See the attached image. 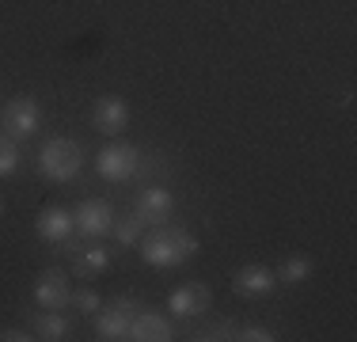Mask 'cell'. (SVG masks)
Segmentation results:
<instances>
[{
    "instance_id": "cell-1",
    "label": "cell",
    "mask_w": 357,
    "mask_h": 342,
    "mask_svg": "<svg viewBox=\"0 0 357 342\" xmlns=\"http://www.w3.org/2000/svg\"><path fill=\"white\" fill-rule=\"evenodd\" d=\"M190 255H198V239H194L186 228H167L160 225L152 236L141 239V259L156 270H167V267H178L186 262Z\"/></svg>"
},
{
    "instance_id": "cell-2",
    "label": "cell",
    "mask_w": 357,
    "mask_h": 342,
    "mask_svg": "<svg viewBox=\"0 0 357 342\" xmlns=\"http://www.w3.org/2000/svg\"><path fill=\"white\" fill-rule=\"evenodd\" d=\"M80 168H84V152L76 141H69V137H54V141L42 144L38 171L50 183H69V179L80 175Z\"/></svg>"
},
{
    "instance_id": "cell-3",
    "label": "cell",
    "mask_w": 357,
    "mask_h": 342,
    "mask_svg": "<svg viewBox=\"0 0 357 342\" xmlns=\"http://www.w3.org/2000/svg\"><path fill=\"white\" fill-rule=\"evenodd\" d=\"M42 126V114H38V103L31 96H20V99H8L4 110H0V133H8L12 141H23V137H35Z\"/></svg>"
},
{
    "instance_id": "cell-4",
    "label": "cell",
    "mask_w": 357,
    "mask_h": 342,
    "mask_svg": "<svg viewBox=\"0 0 357 342\" xmlns=\"http://www.w3.org/2000/svg\"><path fill=\"white\" fill-rule=\"evenodd\" d=\"M96 171L103 179H110V183H130V179L141 171V152L133 149V144H126V141H114L96 156Z\"/></svg>"
},
{
    "instance_id": "cell-5",
    "label": "cell",
    "mask_w": 357,
    "mask_h": 342,
    "mask_svg": "<svg viewBox=\"0 0 357 342\" xmlns=\"http://www.w3.org/2000/svg\"><path fill=\"white\" fill-rule=\"evenodd\" d=\"M73 228L84 239H103L110 228H114V209H110V202H103V198L80 202V209L73 213Z\"/></svg>"
},
{
    "instance_id": "cell-6",
    "label": "cell",
    "mask_w": 357,
    "mask_h": 342,
    "mask_svg": "<svg viewBox=\"0 0 357 342\" xmlns=\"http://www.w3.org/2000/svg\"><path fill=\"white\" fill-rule=\"evenodd\" d=\"M167 304H172V315L194 320V315H206V308L213 304V293H209V285H202V281H186V285L172 289Z\"/></svg>"
},
{
    "instance_id": "cell-7",
    "label": "cell",
    "mask_w": 357,
    "mask_h": 342,
    "mask_svg": "<svg viewBox=\"0 0 357 342\" xmlns=\"http://www.w3.org/2000/svg\"><path fill=\"white\" fill-rule=\"evenodd\" d=\"M91 126L107 137H122V130L130 126V107H126V99H118V96L96 99V107H91Z\"/></svg>"
},
{
    "instance_id": "cell-8",
    "label": "cell",
    "mask_w": 357,
    "mask_h": 342,
    "mask_svg": "<svg viewBox=\"0 0 357 342\" xmlns=\"http://www.w3.org/2000/svg\"><path fill=\"white\" fill-rule=\"evenodd\" d=\"M278 285V274L270 270V267H259V262H255V267H240L236 270V278H232V293L236 297H266L270 289Z\"/></svg>"
},
{
    "instance_id": "cell-9",
    "label": "cell",
    "mask_w": 357,
    "mask_h": 342,
    "mask_svg": "<svg viewBox=\"0 0 357 342\" xmlns=\"http://www.w3.org/2000/svg\"><path fill=\"white\" fill-rule=\"evenodd\" d=\"M35 232L46 239V244H69V236H73V213L61 209V205H50V209L38 213Z\"/></svg>"
},
{
    "instance_id": "cell-10",
    "label": "cell",
    "mask_w": 357,
    "mask_h": 342,
    "mask_svg": "<svg viewBox=\"0 0 357 342\" xmlns=\"http://www.w3.org/2000/svg\"><path fill=\"white\" fill-rule=\"evenodd\" d=\"M130 320H133V301H122L118 297V304L110 308V312L99 315L96 323V335L103 342H118V339H130Z\"/></svg>"
},
{
    "instance_id": "cell-11",
    "label": "cell",
    "mask_w": 357,
    "mask_h": 342,
    "mask_svg": "<svg viewBox=\"0 0 357 342\" xmlns=\"http://www.w3.org/2000/svg\"><path fill=\"white\" fill-rule=\"evenodd\" d=\"M172 191H164V186H149V191L141 194V202H137V213H141V221L144 225H167V217H172Z\"/></svg>"
},
{
    "instance_id": "cell-12",
    "label": "cell",
    "mask_w": 357,
    "mask_h": 342,
    "mask_svg": "<svg viewBox=\"0 0 357 342\" xmlns=\"http://www.w3.org/2000/svg\"><path fill=\"white\" fill-rule=\"evenodd\" d=\"M35 301L42 308H61V304H69L73 301V293H69V278H65L61 270H46L38 278V285H35Z\"/></svg>"
},
{
    "instance_id": "cell-13",
    "label": "cell",
    "mask_w": 357,
    "mask_h": 342,
    "mask_svg": "<svg viewBox=\"0 0 357 342\" xmlns=\"http://www.w3.org/2000/svg\"><path fill=\"white\" fill-rule=\"evenodd\" d=\"M130 339L133 342H167L172 339V323L156 312H133L130 320Z\"/></svg>"
},
{
    "instance_id": "cell-14",
    "label": "cell",
    "mask_w": 357,
    "mask_h": 342,
    "mask_svg": "<svg viewBox=\"0 0 357 342\" xmlns=\"http://www.w3.org/2000/svg\"><path fill=\"white\" fill-rule=\"evenodd\" d=\"M110 267V255L103 251V247H96V244H88L84 251H76V259H73V270L80 274V278H91V274H103Z\"/></svg>"
},
{
    "instance_id": "cell-15",
    "label": "cell",
    "mask_w": 357,
    "mask_h": 342,
    "mask_svg": "<svg viewBox=\"0 0 357 342\" xmlns=\"http://www.w3.org/2000/svg\"><path fill=\"white\" fill-rule=\"evenodd\" d=\"M69 320H65L57 308H46V315H38L35 320V335L38 339H46V342H61V339H69Z\"/></svg>"
},
{
    "instance_id": "cell-16",
    "label": "cell",
    "mask_w": 357,
    "mask_h": 342,
    "mask_svg": "<svg viewBox=\"0 0 357 342\" xmlns=\"http://www.w3.org/2000/svg\"><path fill=\"white\" fill-rule=\"evenodd\" d=\"M312 270H316V267H312L308 255H289L274 274H278V281H285V285H301V281L312 278Z\"/></svg>"
},
{
    "instance_id": "cell-17",
    "label": "cell",
    "mask_w": 357,
    "mask_h": 342,
    "mask_svg": "<svg viewBox=\"0 0 357 342\" xmlns=\"http://www.w3.org/2000/svg\"><path fill=\"white\" fill-rule=\"evenodd\" d=\"M141 232H144L141 213H130V217H122V221H118V228H114V236H118V244H122V247L141 244Z\"/></svg>"
},
{
    "instance_id": "cell-18",
    "label": "cell",
    "mask_w": 357,
    "mask_h": 342,
    "mask_svg": "<svg viewBox=\"0 0 357 342\" xmlns=\"http://www.w3.org/2000/svg\"><path fill=\"white\" fill-rule=\"evenodd\" d=\"M15 168H20V149L8 133H0V179H8Z\"/></svg>"
},
{
    "instance_id": "cell-19",
    "label": "cell",
    "mask_w": 357,
    "mask_h": 342,
    "mask_svg": "<svg viewBox=\"0 0 357 342\" xmlns=\"http://www.w3.org/2000/svg\"><path fill=\"white\" fill-rule=\"evenodd\" d=\"M73 304L80 308V312H99V293H96V289H76Z\"/></svg>"
},
{
    "instance_id": "cell-20",
    "label": "cell",
    "mask_w": 357,
    "mask_h": 342,
    "mask_svg": "<svg viewBox=\"0 0 357 342\" xmlns=\"http://www.w3.org/2000/svg\"><path fill=\"white\" fill-rule=\"evenodd\" d=\"M236 339H243V342H274L278 335L270 327H240V331H236Z\"/></svg>"
},
{
    "instance_id": "cell-21",
    "label": "cell",
    "mask_w": 357,
    "mask_h": 342,
    "mask_svg": "<svg viewBox=\"0 0 357 342\" xmlns=\"http://www.w3.org/2000/svg\"><path fill=\"white\" fill-rule=\"evenodd\" d=\"M31 335H27V331H20V327H4V331H0V342H27Z\"/></svg>"
},
{
    "instance_id": "cell-22",
    "label": "cell",
    "mask_w": 357,
    "mask_h": 342,
    "mask_svg": "<svg viewBox=\"0 0 357 342\" xmlns=\"http://www.w3.org/2000/svg\"><path fill=\"white\" fill-rule=\"evenodd\" d=\"M0 217H4V202H0Z\"/></svg>"
}]
</instances>
